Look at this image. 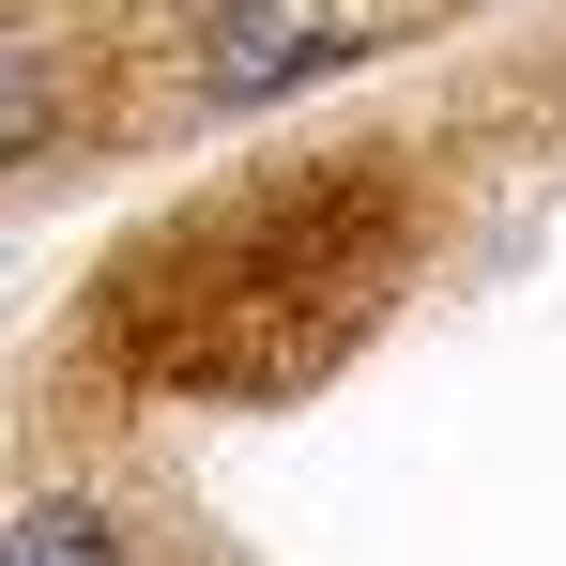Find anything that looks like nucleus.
<instances>
[{"instance_id":"f257e3e1","label":"nucleus","mask_w":566,"mask_h":566,"mask_svg":"<svg viewBox=\"0 0 566 566\" xmlns=\"http://www.w3.org/2000/svg\"><path fill=\"white\" fill-rule=\"evenodd\" d=\"M382 261H398L382 185H291V199H245V214L138 245L107 276V337H123V368L185 382V398H291L382 306Z\"/></svg>"},{"instance_id":"7ed1b4c3","label":"nucleus","mask_w":566,"mask_h":566,"mask_svg":"<svg viewBox=\"0 0 566 566\" xmlns=\"http://www.w3.org/2000/svg\"><path fill=\"white\" fill-rule=\"evenodd\" d=\"M0 566H123V536H107L93 505H31V521L0 536Z\"/></svg>"},{"instance_id":"f03ea898","label":"nucleus","mask_w":566,"mask_h":566,"mask_svg":"<svg viewBox=\"0 0 566 566\" xmlns=\"http://www.w3.org/2000/svg\"><path fill=\"white\" fill-rule=\"evenodd\" d=\"M62 107H77L62 46H46V31H0V169H15V154H46V138H62Z\"/></svg>"}]
</instances>
